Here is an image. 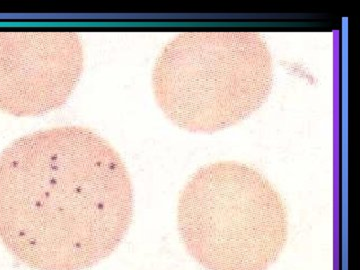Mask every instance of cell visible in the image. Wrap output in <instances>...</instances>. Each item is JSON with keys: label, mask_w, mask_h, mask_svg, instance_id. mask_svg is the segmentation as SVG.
Returning <instances> with one entry per match:
<instances>
[{"label": "cell", "mask_w": 360, "mask_h": 270, "mask_svg": "<svg viewBox=\"0 0 360 270\" xmlns=\"http://www.w3.org/2000/svg\"><path fill=\"white\" fill-rule=\"evenodd\" d=\"M84 66L79 34L0 30V110L39 116L65 105Z\"/></svg>", "instance_id": "obj_4"}, {"label": "cell", "mask_w": 360, "mask_h": 270, "mask_svg": "<svg viewBox=\"0 0 360 270\" xmlns=\"http://www.w3.org/2000/svg\"><path fill=\"white\" fill-rule=\"evenodd\" d=\"M186 250L207 270H266L288 240L283 198L255 168L220 161L198 169L179 196Z\"/></svg>", "instance_id": "obj_3"}, {"label": "cell", "mask_w": 360, "mask_h": 270, "mask_svg": "<svg viewBox=\"0 0 360 270\" xmlns=\"http://www.w3.org/2000/svg\"><path fill=\"white\" fill-rule=\"evenodd\" d=\"M274 86L266 42L253 32H184L156 59L153 94L180 129L213 134L259 110Z\"/></svg>", "instance_id": "obj_2"}, {"label": "cell", "mask_w": 360, "mask_h": 270, "mask_svg": "<svg viewBox=\"0 0 360 270\" xmlns=\"http://www.w3.org/2000/svg\"><path fill=\"white\" fill-rule=\"evenodd\" d=\"M132 215L129 170L94 130H39L0 155V240L30 269L94 266L122 243Z\"/></svg>", "instance_id": "obj_1"}]
</instances>
